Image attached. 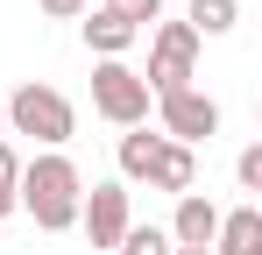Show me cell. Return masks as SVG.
I'll list each match as a JSON object with an SVG mask.
<instances>
[{"label": "cell", "mask_w": 262, "mask_h": 255, "mask_svg": "<svg viewBox=\"0 0 262 255\" xmlns=\"http://www.w3.org/2000/svg\"><path fill=\"white\" fill-rule=\"evenodd\" d=\"M78 199H85V177H78V163L64 149H43L36 163H21V177H14V206L29 213L43 234H71L78 227Z\"/></svg>", "instance_id": "cell-1"}, {"label": "cell", "mask_w": 262, "mask_h": 255, "mask_svg": "<svg viewBox=\"0 0 262 255\" xmlns=\"http://www.w3.org/2000/svg\"><path fill=\"white\" fill-rule=\"evenodd\" d=\"M0 99H7V128H14V135H36L43 149H64V142L78 135V107H71L57 85H43V78L14 85V92H0Z\"/></svg>", "instance_id": "cell-2"}, {"label": "cell", "mask_w": 262, "mask_h": 255, "mask_svg": "<svg viewBox=\"0 0 262 255\" xmlns=\"http://www.w3.org/2000/svg\"><path fill=\"white\" fill-rule=\"evenodd\" d=\"M199 78V36L184 29V22H156V36H149V99H163V92H184V85Z\"/></svg>", "instance_id": "cell-3"}, {"label": "cell", "mask_w": 262, "mask_h": 255, "mask_svg": "<svg viewBox=\"0 0 262 255\" xmlns=\"http://www.w3.org/2000/svg\"><path fill=\"white\" fill-rule=\"evenodd\" d=\"M92 114L114 128H142L149 121V85L135 64H92Z\"/></svg>", "instance_id": "cell-4"}, {"label": "cell", "mask_w": 262, "mask_h": 255, "mask_svg": "<svg viewBox=\"0 0 262 255\" xmlns=\"http://www.w3.org/2000/svg\"><path fill=\"white\" fill-rule=\"evenodd\" d=\"M156 114H163V142H184V149H199V142H213V135H220V99H213V92H199V85L163 92Z\"/></svg>", "instance_id": "cell-5"}, {"label": "cell", "mask_w": 262, "mask_h": 255, "mask_svg": "<svg viewBox=\"0 0 262 255\" xmlns=\"http://www.w3.org/2000/svg\"><path fill=\"white\" fill-rule=\"evenodd\" d=\"M78 227H85V241H92V248H121V234L135 227L128 184H121V177H106V184H92L85 199H78Z\"/></svg>", "instance_id": "cell-6"}, {"label": "cell", "mask_w": 262, "mask_h": 255, "mask_svg": "<svg viewBox=\"0 0 262 255\" xmlns=\"http://www.w3.org/2000/svg\"><path fill=\"white\" fill-rule=\"evenodd\" d=\"M163 234H170V248H213V234H220V206L206 199V192H184Z\"/></svg>", "instance_id": "cell-7"}, {"label": "cell", "mask_w": 262, "mask_h": 255, "mask_svg": "<svg viewBox=\"0 0 262 255\" xmlns=\"http://www.w3.org/2000/svg\"><path fill=\"white\" fill-rule=\"evenodd\" d=\"M206 255H262V206H234L220 213V234Z\"/></svg>", "instance_id": "cell-8"}, {"label": "cell", "mask_w": 262, "mask_h": 255, "mask_svg": "<svg viewBox=\"0 0 262 255\" xmlns=\"http://www.w3.org/2000/svg\"><path fill=\"white\" fill-rule=\"evenodd\" d=\"M149 184H156V192H170V199H184V192L199 184V156H191L184 142H163V149H156V163H149Z\"/></svg>", "instance_id": "cell-9"}, {"label": "cell", "mask_w": 262, "mask_h": 255, "mask_svg": "<svg viewBox=\"0 0 262 255\" xmlns=\"http://www.w3.org/2000/svg\"><path fill=\"white\" fill-rule=\"evenodd\" d=\"M85 50L99 57V64H121V57L135 50V29L121 22V14H106V7H99V14H85Z\"/></svg>", "instance_id": "cell-10"}, {"label": "cell", "mask_w": 262, "mask_h": 255, "mask_svg": "<svg viewBox=\"0 0 262 255\" xmlns=\"http://www.w3.org/2000/svg\"><path fill=\"white\" fill-rule=\"evenodd\" d=\"M156 149H163V135H149V128H128V135H121V184H149V163H156Z\"/></svg>", "instance_id": "cell-11"}, {"label": "cell", "mask_w": 262, "mask_h": 255, "mask_svg": "<svg viewBox=\"0 0 262 255\" xmlns=\"http://www.w3.org/2000/svg\"><path fill=\"white\" fill-rule=\"evenodd\" d=\"M234 22H241V0H191V7H184V29H191L199 42H206V36H227Z\"/></svg>", "instance_id": "cell-12"}, {"label": "cell", "mask_w": 262, "mask_h": 255, "mask_svg": "<svg viewBox=\"0 0 262 255\" xmlns=\"http://www.w3.org/2000/svg\"><path fill=\"white\" fill-rule=\"evenodd\" d=\"M121 255H177V248H170L163 227H128V234H121Z\"/></svg>", "instance_id": "cell-13"}, {"label": "cell", "mask_w": 262, "mask_h": 255, "mask_svg": "<svg viewBox=\"0 0 262 255\" xmlns=\"http://www.w3.org/2000/svg\"><path fill=\"white\" fill-rule=\"evenodd\" d=\"M106 14H121L135 36H142L149 22H163V0H106Z\"/></svg>", "instance_id": "cell-14"}, {"label": "cell", "mask_w": 262, "mask_h": 255, "mask_svg": "<svg viewBox=\"0 0 262 255\" xmlns=\"http://www.w3.org/2000/svg\"><path fill=\"white\" fill-rule=\"evenodd\" d=\"M14 177H21V156H14V142H0V220L21 213V206H14Z\"/></svg>", "instance_id": "cell-15"}, {"label": "cell", "mask_w": 262, "mask_h": 255, "mask_svg": "<svg viewBox=\"0 0 262 255\" xmlns=\"http://www.w3.org/2000/svg\"><path fill=\"white\" fill-rule=\"evenodd\" d=\"M234 177H241V192H262V142H248L234 156Z\"/></svg>", "instance_id": "cell-16"}, {"label": "cell", "mask_w": 262, "mask_h": 255, "mask_svg": "<svg viewBox=\"0 0 262 255\" xmlns=\"http://www.w3.org/2000/svg\"><path fill=\"white\" fill-rule=\"evenodd\" d=\"M36 7H43L50 22H85L92 14V0H36Z\"/></svg>", "instance_id": "cell-17"}, {"label": "cell", "mask_w": 262, "mask_h": 255, "mask_svg": "<svg viewBox=\"0 0 262 255\" xmlns=\"http://www.w3.org/2000/svg\"><path fill=\"white\" fill-rule=\"evenodd\" d=\"M0 128H7V99H0Z\"/></svg>", "instance_id": "cell-18"}, {"label": "cell", "mask_w": 262, "mask_h": 255, "mask_svg": "<svg viewBox=\"0 0 262 255\" xmlns=\"http://www.w3.org/2000/svg\"><path fill=\"white\" fill-rule=\"evenodd\" d=\"M177 255H206V248H177Z\"/></svg>", "instance_id": "cell-19"}]
</instances>
